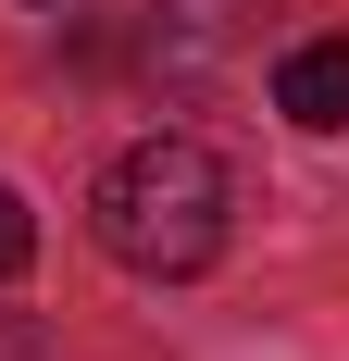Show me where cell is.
I'll use <instances>...</instances> for the list:
<instances>
[{
    "mask_svg": "<svg viewBox=\"0 0 349 361\" xmlns=\"http://www.w3.org/2000/svg\"><path fill=\"white\" fill-rule=\"evenodd\" d=\"M225 212H237V187H225V162H212L200 137H138L112 149L100 187H88V237H100L125 274H150V287H174V274H200L212 250H225Z\"/></svg>",
    "mask_w": 349,
    "mask_h": 361,
    "instance_id": "obj_1",
    "label": "cell"
},
{
    "mask_svg": "<svg viewBox=\"0 0 349 361\" xmlns=\"http://www.w3.org/2000/svg\"><path fill=\"white\" fill-rule=\"evenodd\" d=\"M275 112L287 125H312V137H337L349 125V37H300L275 63Z\"/></svg>",
    "mask_w": 349,
    "mask_h": 361,
    "instance_id": "obj_2",
    "label": "cell"
},
{
    "mask_svg": "<svg viewBox=\"0 0 349 361\" xmlns=\"http://www.w3.org/2000/svg\"><path fill=\"white\" fill-rule=\"evenodd\" d=\"M25 262H37V212L0 187V274H25Z\"/></svg>",
    "mask_w": 349,
    "mask_h": 361,
    "instance_id": "obj_3",
    "label": "cell"
}]
</instances>
